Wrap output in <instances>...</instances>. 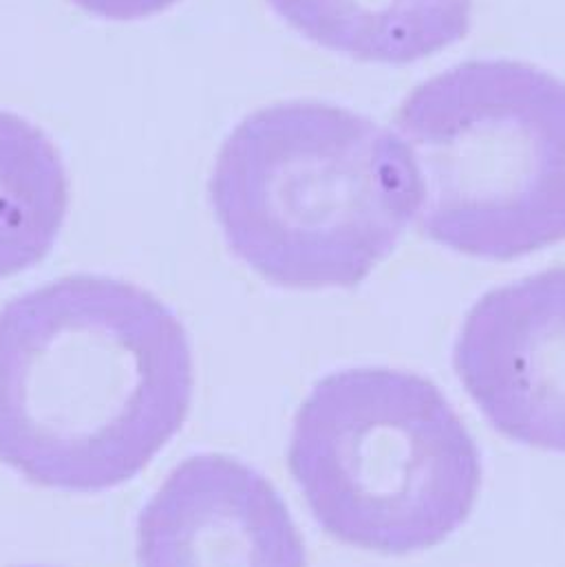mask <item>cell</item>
Segmentation results:
<instances>
[{"label": "cell", "mask_w": 565, "mask_h": 567, "mask_svg": "<svg viewBox=\"0 0 565 567\" xmlns=\"http://www.w3.org/2000/svg\"><path fill=\"white\" fill-rule=\"evenodd\" d=\"M195 386L186 327L151 291L73 275L0 309V462L55 491L137 477Z\"/></svg>", "instance_id": "6da1fadb"}, {"label": "cell", "mask_w": 565, "mask_h": 567, "mask_svg": "<svg viewBox=\"0 0 565 567\" xmlns=\"http://www.w3.org/2000/svg\"><path fill=\"white\" fill-rule=\"evenodd\" d=\"M210 202L230 250L287 289L362 284L415 213L396 133L316 100L248 115L217 155Z\"/></svg>", "instance_id": "7a4b0ae2"}, {"label": "cell", "mask_w": 565, "mask_h": 567, "mask_svg": "<svg viewBox=\"0 0 565 567\" xmlns=\"http://www.w3.org/2000/svg\"><path fill=\"white\" fill-rule=\"evenodd\" d=\"M429 239L508 261L565 239V82L477 60L420 84L396 113Z\"/></svg>", "instance_id": "3957f363"}, {"label": "cell", "mask_w": 565, "mask_h": 567, "mask_svg": "<svg viewBox=\"0 0 565 567\" xmlns=\"http://www.w3.org/2000/svg\"><path fill=\"white\" fill-rule=\"evenodd\" d=\"M287 466L320 528L380 555L427 550L473 511L477 446L444 395L396 369H345L300 404Z\"/></svg>", "instance_id": "277c9868"}, {"label": "cell", "mask_w": 565, "mask_h": 567, "mask_svg": "<svg viewBox=\"0 0 565 567\" xmlns=\"http://www.w3.org/2000/svg\"><path fill=\"white\" fill-rule=\"evenodd\" d=\"M455 369L500 433L565 453V270L489 291L464 320Z\"/></svg>", "instance_id": "5b68a950"}, {"label": "cell", "mask_w": 565, "mask_h": 567, "mask_svg": "<svg viewBox=\"0 0 565 567\" xmlns=\"http://www.w3.org/2000/svg\"><path fill=\"white\" fill-rule=\"evenodd\" d=\"M140 567H307L279 491L222 453L182 462L137 522Z\"/></svg>", "instance_id": "8992f818"}, {"label": "cell", "mask_w": 565, "mask_h": 567, "mask_svg": "<svg viewBox=\"0 0 565 567\" xmlns=\"http://www.w3.org/2000/svg\"><path fill=\"white\" fill-rule=\"evenodd\" d=\"M311 42L362 62L409 64L466 35L473 0H268Z\"/></svg>", "instance_id": "52a82bcc"}, {"label": "cell", "mask_w": 565, "mask_h": 567, "mask_svg": "<svg viewBox=\"0 0 565 567\" xmlns=\"http://www.w3.org/2000/svg\"><path fill=\"white\" fill-rule=\"evenodd\" d=\"M66 206L69 182L58 148L29 120L0 111V281L51 252Z\"/></svg>", "instance_id": "ba28073f"}, {"label": "cell", "mask_w": 565, "mask_h": 567, "mask_svg": "<svg viewBox=\"0 0 565 567\" xmlns=\"http://www.w3.org/2000/svg\"><path fill=\"white\" fill-rule=\"evenodd\" d=\"M91 16L106 20H142L166 11L177 0H71Z\"/></svg>", "instance_id": "9c48e42d"}]
</instances>
